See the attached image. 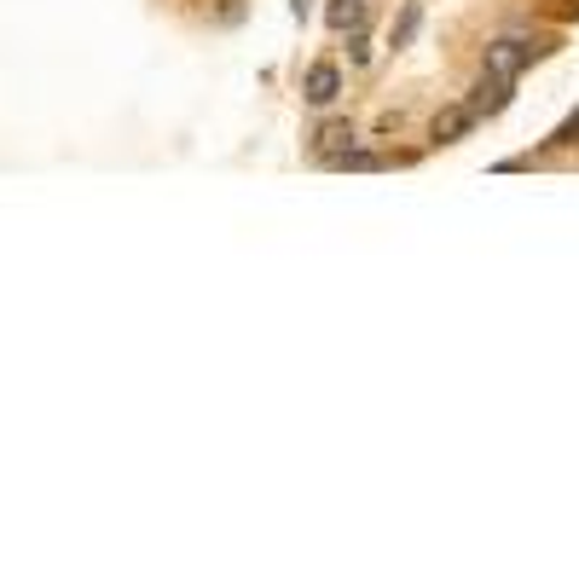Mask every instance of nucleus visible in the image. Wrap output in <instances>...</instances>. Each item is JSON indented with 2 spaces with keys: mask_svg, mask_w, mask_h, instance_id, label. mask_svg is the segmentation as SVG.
I'll return each mask as SVG.
<instances>
[{
  "mask_svg": "<svg viewBox=\"0 0 579 579\" xmlns=\"http://www.w3.org/2000/svg\"><path fill=\"white\" fill-rule=\"evenodd\" d=\"M527 64H533V47H527V41H492V47H487V76L516 81Z\"/></svg>",
  "mask_w": 579,
  "mask_h": 579,
  "instance_id": "obj_1",
  "label": "nucleus"
},
{
  "mask_svg": "<svg viewBox=\"0 0 579 579\" xmlns=\"http://www.w3.org/2000/svg\"><path fill=\"white\" fill-rule=\"evenodd\" d=\"M336 93H343V70H336V64H313L308 76H301V99H308V105H336Z\"/></svg>",
  "mask_w": 579,
  "mask_h": 579,
  "instance_id": "obj_2",
  "label": "nucleus"
},
{
  "mask_svg": "<svg viewBox=\"0 0 579 579\" xmlns=\"http://www.w3.org/2000/svg\"><path fill=\"white\" fill-rule=\"evenodd\" d=\"M475 123H481V116H475L469 105H447V111L435 116V128H429V133H435V145H458V140H469V128H475Z\"/></svg>",
  "mask_w": 579,
  "mask_h": 579,
  "instance_id": "obj_3",
  "label": "nucleus"
},
{
  "mask_svg": "<svg viewBox=\"0 0 579 579\" xmlns=\"http://www.w3.org/2000/svg\"><path fill=\"white\" fill-rule=\"evenodd\" d=\"M504 105H510V81H504V76H481V88H475L469 111H475V116H499Z\"/></svg>",
  "mask_w": 579,
  "mask_h": 579,
  "instance_id": "obj_4",
  "label": "nucleus"
},
{
  "mask_svg": "<svg viewBox=\"0 0 579 579\" xmlns=\"http://www.w3.org/2000/svg\"><path fill=\"white\" fill-rule=\"evenodd\" d=\"M365 0H331V7H325V24L336 29V36H348V29H353V36H360V29H365Z\"/></svg>",
  "mask_w": 579,
  "mask_h": 579,
  "instance_id": "obj_5",
  "label": "nucleus"
},
{
  "mask_svg": "<svg viewBox=\"0 0 579 579\" xmlns=\"http://www.w3.org/2000/svg\"><path fill=\"white\" fill-rule=\"evenodd\" d=\"M348 140H353V128H348V123H325V128L313 133V145H319V163H336V157H343V151H348Z\"/></svg>",
  "mask_w": 579,
  "mask_h": 579,
  "instance_id": "obj_6",
  "label": "nucleus"
},
{
  "mask_svg": "<svg viewBox=\"0 0 579 579\" xmlns=\"http://www.w3.org/2000/svg\"><path fill=\"white\" fill-rule=\"evenodd\" d=\"M331 168H353V175H365V168H383V157H377V151H353V145H348Z\"/></svg>",
  "mask_w": 579,
  "mask_h": 579,
  "instance_id": "obj_7",
  "label": "nucleus"
},
{
  "mask_svg": "<svg viewBox=\"0 0 579 579\" xmlns=\"http://www.w3.org/2000/svg\"><path fill=\"white\" fill-rule=\"evenodd\" d=\"M574 140H579V111H574V116H568V123H562V128H556V145H574Z\"/></svg>",
  "mask_w": 579,
  "mask_h": 579,
  "instance_id": "obj_8",
  "label": "nucleus"
},
{
  "mask_svg": "<svg viewBox=\"0 0 579 579\" xmlns=\"http://www.w3.org/2000/svg\"><path fill=\"white\" fill-rule=\"evenodd\" d=\"M296 18H308V0H296Z\"/></svg>",
  "mask_w": 579,
  "mask_h": 579,
  "instance_id": "obj_9",
  "label": "nucleus"
}]
</instances>
